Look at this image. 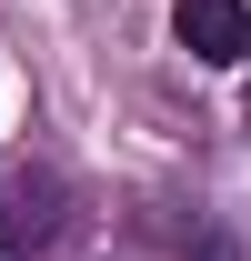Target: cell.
<instances>
[{"mask_svg":"<svg viewBox=\"0 0 251 261\" xmlns=\"http://www.w3.org/2000/svg\"><path fill=\"white\" fill-rule=\"evenodd\" d=\"M51 231H61V181H51V171H10V181H0V261L40 251Z\"/></svg>","mask_w":251,"mask_h":261,"instance_id":"cell-1","label":"cell"},{"mask_svg":"<svg viewBox=\"0 0 251 261\" xmlns=\"http://www.w3.org/2000/svg\"><path fill=\"white\" fill-rule=\"evenodd\" d=\"M171 31H181L191 61H211V70L251 61V10H241V0H181V10H171Z\"/></svg>","mask_w":251,"mask_h":261,"instance_id":"cell-2","label":"cell"},{"mask_svg":"<svg viewBox=\"0 0 251 261\" xmlns=\"http://www.w3.org/2000/svg\"><path fill=\"white\" fill-rule=\"evenodd\" d=\"M191 261H241V241H231V231H201V241H191Z\"/></svg>","mask_w":251,"mask_h":261,"instance_id":"cell-3","label":"cell"}]
</instances>
